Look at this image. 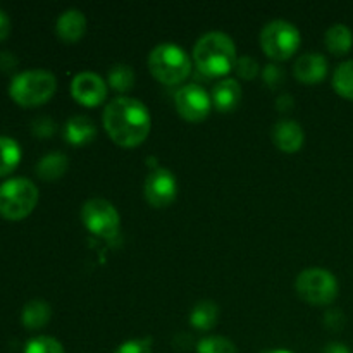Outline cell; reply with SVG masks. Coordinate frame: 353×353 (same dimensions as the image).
I'll use <instances>...</instances> for the list:
<instances>
[{"instance_id": "ba28073f", "label": "cell", "mask_w": 353, "mask_h": 353, "mask_svg": "<svg viewBox=\"0 0 353 353\" xmlns=\"http://www.w3.org/2000/svg\"><path fill=\"white\" fill-rule=\"evenodd\" d=\"M81 221L86 230L99 238H112L119 231L121 217L116 207L103 199H92L81 209Z\"/></svg>"}, {"instance_id": "7402d4cb", "label": "cell", "mask_w": 353, "mask_h": 353, "mask_svg": "<svg viewBox=\"0 0 353 353\" xmlns=\"http://www.w3.org/2000/svg\"><path fill=\"white\" fill-rule=\"evenodd\" d=\"M107 83L112 90L117 93L130 92L134 86V71L131 65L128 64H116L110 68L109 76H107Z\"/></svg>"}, {"instance_id": "f546056e", "label": "cell", "mask_w": 353, "mask_h": 353, "mask_svg": "<svg viewBox=\"0 0 353 353\" xmlns=\"http://www.w3.org/2000/svg\"><path fill=\"white\" fill-rule=\"evenodd\" d=\"M324 324H326V326L330 327V330H333V331L341 330V327L345 326L343 312H341V310H336V309L330 310V312L326 314V319H324Z\"/></svg>"}, {"instance_id": "2e32d148", "label": "cell", "mask_w": 353, "mask_h": 353, "mask_svg": "<svg viewBox=\"0 0 353 353\" xmlns=\"http://www.w3.org/2000/svg\"><path fill=\"white\" fill-rule=\"evenodd\" d=\"M97 128L90 117L86 116H72L64 126V138L68 143L79 147L95 140Z\"/></svg>"}, {"instance_id": "8992f818", "label": "cell", "mask_w": 353, "mask_h": 353, "mask_svg": "<svg viewBox=\"0 0 353 353\" xmlns=\"http://www.w3.org/2000/svg\"><path fill=\"white\" fill-rule=\"evenodd\" d=\"M300 41L299 28L288 21H271L261 31V47L272 61H288L299 50Z\"/></svg>"}, {"instance_id": "4316f807", "label": "cell", "mask_w": 353, "mask_h": 353, "mask_svg": "<svg viewBox=\"0 0 353 353\" xmlns=\"http://www.w3.org/2000/svg\"><path fill=\"white\" fill-rule=\"evenodd\" d=\"M285 69L278 64H269L264 68V72H262V78H264V83L269 86V88H279L285 81Z\"/></svg>"}, {"instance_id": "d6986e66", "label": "cell", "mask_w": 353, "mask_h": 353, "mask_svg": "<svg viewBox=\"0 0 353 353\" xmlns=\"http://www.w3.org/2000/svg\"><path fill=\"white\" fill-rule=\"evenodd\" d=\"M219 321V307L212 300L195 303L190 314V324L199 331H210Z\"/></svg>"}, {"instance_id": "603a6c76", "label": "cell", "mask_w": 353, "mask_h": 353, "mask_svg": "<svg viewBox=\"0 0 353 353\" xmlns=\"http://www.w3.org/2000/svg\"><path fill=\"white\" fill-rule=\"evenodd\" d=\"M333 88L340 97L353 100V61H345L333 74Z\"/></svg>"}, {"instance_id": "277c9868", "label": "cell", "mask_w": 353, "mask_h": 353, "mask_svg": "<svg viewBox=\"0 0 353 353\" xmlns=\"http://www.w3.org/2000/svg\"><path fill=\"white\" fill-rule=\"evenodd\" d=\"M148 71L159 83L179 85L192 72V61L178 45L161 43L148 55Z\"/></svg>"}, {"instance_id": "83f0119b", "label": "cell", "mask_w": 353, "mask_h": 353, "mask_svg": "<svg viewBox=\"0 0 353 353\" xmlns=\"http://www.w3.org/2000/svg\"><path fill=\"white\" fill-rule=\"evenodd\" d=\"M114 353H154L152 352V340H148V338L128 340L123 345H119Z\"/></svg>"}, {"instance_id": "484cf974", "label": "cell", "mask_w": 353, "mask_h": 353, "mask_svg": "<svg viewBox=\"0 0 353 353\" xmlns=\"http://www.w3.org/2000/svg\"><path fill=\"white\" fill-rule=\"evenodd\" d=\"M259 69L261 68H259L257 61H255L254 57H250V55H243V57L238 59L236 64H234L236 74L240 76L241 79H247V81H252V79L257 78Z\"/></svg>"}, {"instance_id": "8fae6325", "label": "cell", "mask_w": 353, "mask_h": 353, "mask_svg": "<svg viewBox=\"0 0 353 353\" xmlns=\"http://www.w3.org/2000/svg\"><path fill=\"white\" fill-rule=\"evenodd\" d=\"M71 95L85 107H97L107 99V83L95 72H79L71 81Z\"/></svg>"}, {"instance_id": "5b68a950", "label": "cell", "mask_w": 353, "mask_h": 353, "mask_svg": "<svg viewBox=\"0 0 353 353\" xmlns=\"http://www.w3.org/2000/svg\"><path fill=\"white\" fill-rule=\"evenodd\" d=\"M37 203L38 188L28 178H12L0 185V216L7 221L24 219Z\"/></svg>"}, {"instance_id": "6da1fadb", "label": "cell", "mask_w": 353, "mask_h": 353, "mask_svg": "<svg viewBox=\"0 0 353 353\" xmlns=\"http://www.w3.org/2000/svg\"><path fill=\"white\" fill-rule=\"evenodd\" d=\"M103 128L116 145L134 148L143 143L152 130V117L147 107L131 97H116L103 110Z\"/></svg>"}, {"instance_id": "836d02e7", "label": "cell", "mask_w": 353, "mask_h": 353, "mask_svg": "<svg viewBox=\"0 0 353 353\" xmlns=\"http://www.w3.org/2000/svg\"><path fill=\"white\" fill-rule=\"evenodd\" d=\"M323 353H352L350 348L343 343H330Z\"/></svg>"}, {"instance_id": "ac0fdd59", "label": "cell", "mask_w": 353, "mask_h": 353, "mask_svg": "<svg viewBox=\"0 0 353 353\" xmlns=\"http://www.w3.org/2000/svg\"><path fill=\"white\" fill-rule=\"evenodd\" d=\"M324 41H326L327 50L333 55L340 57V55L348 54L353 47V33L347 24H333L330 30L324 34Z\"/></svg>"}, {"instance_id": "30bf717a", "label": "cell", "mask_w": 353, "mask_h": 353, "mask_svg": "<svg viewBox=\"0 0 353 353\" xmlns=\"http://www.w3.org/2000/svg\"><path fill=\"white\" fill-rule=\"evenodd\" d=\"M145 199L155 209H165L178 195V181L174 174L164 168H155L145 179Z\"/></svg>"}, {"instance_id": "4dcf8cb0", "label": "cell", "mask_w": 353, "mask_h": 353, "mask_svg": "<svg viewBox=\"0 0 353 353\" xmlns=\"http://www.w3.org/2000/svg\"><path fill=\"white\" fill-rule=\"evenodd\" d=\"M17 65L16 55L10 52H0V71H12Z\"/></svg>"}, {"instance_id": "9c48e42d", "label": "cell", "mask_w": 353, "mask_h": 353, "mask_svg": "<svg viewBox=\"0 0 353 353\" xmlns=\"http://www.w3.org/2000/svg\"><path fill=\"white\" fill-rule=\"evenodd\" d=\"M176 110L188 123H202L212 110V97L199 85H185L174 97Z\"/></svg>"}, {"instance_id": "d4e9b609", "label": "cell", "mask_w": 353, "mask_h": 353, "mask_svg": "<svg viewBox=\"0 0 353 353\" xmlns=\"http://www.w3.org/2000/svg\"><path fill=\"white\" fill-rule=\"evenodd\" d=\"M24 353H64V347L52 336H38L28 341Z\"/></svg>"}, {"instance_id": "d6a6232c", "label": "cell", "mask_w": 353, "mask_h": 353, "mask_svg": "<svg viewBox=\"0 0 353 353\" xmlns=\"http://www.w3.org/2000/svg\"><path fill=\"white\" fill-rule=\"evenodd\" d=\"M10 33V19L3 10H0V41L6 40Z\"/></svg>"}, {"instance_id": "9a60e30c", "label": "cell", "mask_w": 353, "mask_h": 353, "mask_svg": "<svg viewBox=\"0 0 353 353\" xmlns=\"http://www.w3.org/2000/svg\"><path fill=\"white\" fill-rule=\"evenodd\" d=\"M212 105L219 112H233L241 102V86L236 79H223L212 90Z\"/></svg>"}, {"instance_id": "5bb4252c", "label": "cell", "mask_w": 353, "mask_h": 353, "mask_svg": "<svg viewBox=\"0 0 353 353\" xmlns=\"http://www.w3.org/2000/svg\"><path fill=\"white\" fill-rule=\"evenodd\" d=\"M57 37L65 43H76L81 40L86 33V17L81 10L69 9L59 16L55 23Z\"/></svg>"}, {"instance_id": "f1b7e54d", "label": "cell", "mask_w": 353, "mask_h": 353, "mask_svg": "<svg viewBox=\"0 0 353 353\" xmlns=\"http://www.w3.org/2000/svg\"><path fill=\"white\" fill-rule=\"evenodd\" d=\"M31 131L38 138H50L55 131V123L50 117H38V119L33 121Z\"/></svg>"}, {"instance_id": "3957f363", "label": "cell", "mask_w": 353, "mask_h": 353, "mask_svg": "<svg viewBox=\"0 0 353 353\" xmlns=\"http://www.w3.org/2000/svg\"><path fill=\"white\" fill-rule=\"evenodd\" d=\"M57 90V78L45 69H31L14 76L9 95L17 105L38 107L47 103Z\"/></svg>"}, {"instance_id": "ffe728a7", "label": "cell", "mask_w": 353, "mask_h": 353, "mask_svg": "<svg viewBox=\"0 0 353 353\" xmlns=\"http://www.w3.org/2000/svg\"><path fill=\"white\" fill-rule=\"evenodd\" d=\"M69 159L61 152H52V154L45 155L37 165V174L40 176L43 181H57L59 178L68 172Z\"/></svg>"}, {"instance_id": "e575fe53", "label": "cell", "mask_w": 353, "mask_h": 353, "mask_svg": "<svg viewBox=\"0 0 353 353\" xmlns=\"http://www.w3.org/2000/svg\"><path fill=\"white\" fill-rule=\"evenodd\" d=\"M268 353H292V352H288V350H271Z\"/></svg>"}, {"instance_id": "44dd1931", "label": "cell", "mask_w": 353, "mask_h": 353, "mask_svg": "<svg viewBox=\"0 0 353 353\" xmlns=\"http://www.w3.org/2000/svg\"><path fill=\"white\" fill-rule=\"evenodd\" d=\"M21 162V147L9 137H0V178L10 174Z\"/></svg>"}, {"instance_id": "52a82bcc", "label": "cell", "mask_w": 353, "mask_h": 353, "mask_svg": "<svg viewBox=\"0 0 353 353\" xmlns=\"http://www.w3.org/2000/svg\"><path fill=\"white\" fill-rule=\"evenodd\" d=\"M295 288L300 299L310 305H330L338 295V281L334 274L321 268L300 272Z\"/></svg>"}, {"instance_id": "7c38bea8", "label": "cell", "mask_w": 353, "mask_h": 353, "mask_svg": "<svg viewBox=\"0 0 353 353\" xmlns=\"http://www.w3.org/2000/svg\"><path fill=\"white\" fill-rule=\"evenodd\" d=\"M293 74L296 81L303 85H317L327 76V61L323 54H303L296 59L293 65Z\"/></svg>"}, {"instance_id": "7a4b0ae2", "label": "cell", "mask_w": 353, "mask_h": 353, "mask_svg": "<svg viewBox=\"0 0 353 353\" xmlns=\"http://www.w3.org/2000/svg\"><path fill=\"white\" fill-rule=\"evenodd\" d=\"M195 65L210 78H221L231 72L236 64L234 41L221 31H210L199 38L193 48Z\"/></svg>"}, {"instance_id": "1f68e13d", "label": "cell", "mask_w": 353, "mask_h": 353, "mask_svg": "<svg viewBox=\"0 0 353 353\" xmlns=\"http://www.w3.org/2000/svg\"><path fill=\"white\" fill-rule=\"evenodd\" d=\"M276 107H278L279 112H290L295 107V102H293V97L290 93H285V95L278 97L276 100Z\"/></svg>"}, {"instance_id": "cb8c5ba5", "label": "cell", "mask_w": 353, "mask_h": 353, "mask_svg": "<svg viewBox=\"0 0 353 353\" xmlns=\"http://www.w3.org/2000/svg\"><path fill=\"white\" fill-rule=\"evenodd\" d=\"M196 353H238L231 340L224 336L203 338L196 347Z\"/></svg>"}, {"instance_id": "e0dca14e", "label": "cell", "mask_w": 353, "mask_h": 353, "mask_svg": "<svg viewBox=\"0 0 353 353\" xmlns=\"http://www.w3.org/2000/svg\"><path fill=\"white\" fill-rule=\"evenodd\" d=\"M52 317V307L45 300H31L23 307L21 323L26 330L37 331L47 326Z\"/></svg>"}, {"instance_id": "4fadbf2b", "label": "cell", "mask_w": 353, "mask_h": 353, "mask_svg": "<svg viewBox=\"0 0 353 353\" xmlns=\"http://www.w3.org/2000/svg\"><path fill=\"white\" fill-rule=\"evenodd\" d=\"M272 141L285 154H296L303 147V128L293 119H281L272 128Z\"/></svg>"}]
</instances>
